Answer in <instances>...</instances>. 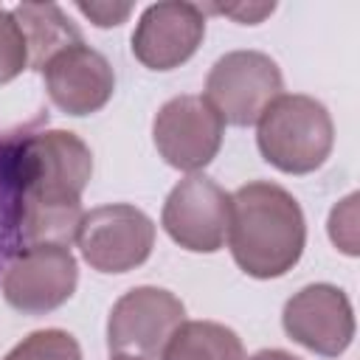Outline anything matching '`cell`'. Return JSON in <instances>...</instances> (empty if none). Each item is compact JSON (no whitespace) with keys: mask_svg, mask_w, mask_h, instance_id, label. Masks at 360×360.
<instances>
[{"mask_svg":"<svg viewBox=\"0 0 360 360\" xmlns=\"http://www.w3.org/2000/svg\"><path fill=\"white\" fill-rule=\"evenodd\" d=\"M202 37L205 11L197 3L163 0L143 8L132 34V53L149 70H174L197 53Z\"/></svg>","mask_w":360,"mask_h":360,"instance_id":"11","label":"cell"},{"mask_svg":"<svg viewBox=\"0 0 360 360\" xmlns=\"http://www.w3.org/2000/svg\"><path fill=\"white\" fill-rule=\"evenodd\" d=\"M186 321L183 301L163 287H132L124 292L107 318L110 352L138 354L143 360H160L163 346L174 329Z\"/></svg>","mask_w":360,"mask_h":360,"instance_id":"7","label":"cell"},{"mask_svg":"<svg viewBox=\"0 0 360 360\" xmlns=\"http://www.w3.org/2000/svg\"><path fill=\"white\" fill-rule=\"evenodd\" d=\"M307 245V222L298 200L267 180H253L231 194L228 248L250 278L290 273Z\"/></svg>","mask_w":360,"mask_h":360,"instance_id":"2","label":"cell"},{"mask_svg":"<svg viewBox=\"0 0 360 360\" xmlns=\"http://www.w3.org/2000/svg\"><path fill=\"white\" fill-rule=\"evenodd\" d=\"M281 326L298 346L321 357H340L354 338L352 301L335 284H307L284 304Z\"/></svg>","mask_w":360,"mask_h":360,"instance_id":"10","label":"cell"},{"mask_svg":"<svg viewBox=\"0 0 360 360\" xmlns=\"http://www.w3.org/2000/svg\"><path fill=\"white\" fill-rule=\"evenodd\" d=\"M73 242L93 270L129 273L152 256L155 222L129 202H110L82 217Z\"/></svg>","mask_w":360,"mask_h":360,"instance_id":"5","label":"cell"},{"mask_svg":"<svg viewBox=\"0 0 360 360\" xmlns=\"http://www.w3.org/2000/svg\"><path fill=\"white\" fill-rule=\"evenodd\" d=\"M79 267L68 245H25L3 273V298L22 315H48L70 301Z\"/></svg>","mask_w":360,"mask_h":360,"instance_id":"6","label":"cell"},{"mask_svg":"<svg viewBox=\"0 0 360 360\" xmlns=\"http://www.w3.org/2000/svg\"><path fill=\"white\" fill-rule=\"evenodd\" d=\"M281 70L262 51H231L214 62L202 98L217 110L222 124L253 127L262 112L281 96Z\"/></svg>","mask_w":360,"mask_h":360,"instance_id":"4","label":"cell"},{"mask_svg":"<svg viewBox=\"0 0 360 360\" xmlns=\"http://www.w3.org/2000/svg\"><path fill=\"white\" fill-rule=\"evenodd\" d=\"M110 360H143V357H138V354H127V352H115Z\"/></svg>","mask_w":360,"mask_h":360,"instance_id":"22","label":"cell"},{"mask_svg":"<svg viewBox=\"0 0 360 360\" xmlns=\"http://www.w3.org/2000/svg\"><path fill=\"white\" fill-rule=\"evenodd\" d=\"M14 20L28 45V68L39 70L56 51L82 39L79 28L56 3H20L14 6Z\"/></svg>","mask_w":360,"mask_h":360,"instance_id":"14","label":"cell"},{"mask_svg":"<svg viewBox=\"0 0 360 360\" xmlns=\"http://www.w3.org/2000/svg\"><path fill=\"white\" fill-rule=\"evenodd\" d=\"M93 177L90 146L68 129H25L20 146L25 245H70L84 217L82 194Z\"/></svg>","mask_w":360,"mask_h":360,"instance_id":"1","label":"cell"},{"mask_svg":"<svg viewBox=\"0 0 360 360\" xmlns=\"http://www.w3.org/2000/svg\"><path fill=\"white\" fill-rule=\"evenodd\" d=\"M357 202H360V194L352 191L349 197H343V200L329 211V222H326V231H329L332 245H335L340 253H346V256H357V253H360Z\"/></svg>","mask_w":360,"mask_h":360,"instance_id":"18","label":"cell"},{"mask_svg":"<svg viewBox=\"0 0 360 360\" xmlns=\"http://www.w3.org/2000/svg\"><path fill=\"white\" fill-rule=\"evenodd\" d=\"M25 129L0 132V273L25 248L22 239V183L20 146Z\"/></svg>","mask_w":360,"mask_h":360,"instance_id":"13","label":"cell"},{"mask_svg":"<svg viewBox=\"0 0 360 360\" xmlns=\"http://www.w3.org/2000/svg\"><path fill=\"white\" fill-rule=\"evenodd\" d=\"M231 194L205 174L183 177L166 197L160 225L174 245L191 253H217L228 242Z\"/></svg>","mask_w":360,"mask_h":360,"instance_id":"8","label":"cell"},{"mask_svg":"<svg viewBox=\"0 0 360 360\" xmlns=\"http://www.w3.org/2000/svg\"><path fill=\"white\" fill-rule=\"evenodd\" d=\"M3 360H82L79 340L65 329H37Z\"/></svg>","mask_w":360,"mask_h":360,"instance_id":"16","label":"cell"},{"mask_svg":"<svg viewBox=\"0 0 360 360\" xmlns=\"http://www.w3.org/2000/svg\"><path fill=\"white\" fill-rule=\"evenodd\" d=\"M262 158L284 174H309L326 163L335 146L329 110L304 93H281L256 121Z\"/></svg>","mask_w":360,"mask_h":360,"instance_id":"3","label":"cell"},{"mask_svg":"<svg viewBox=\"0 0 360 360\" xmlns=\"http://www.w3.org/2000/svg\"><path fill=\"white\" fill-rule=\"evenodd\" d=\"M200 8L222 14V17H231V20L242 22V25H259L264 17H270L276 11V3H231V6L208 3V6H200Z\"/></svg>","mask_w":360,"mask_h":360,"instance_id":"19","label":"cell"},{"mask_svg":"<svg viewBox=\"0 0 360 360\" xmlns=\"http://www.w3.org/2000/svg\"><path fill=\"white\" fill-rule=\"evenodd\" d=\"M28 68V45L20 22L8 8L0 6V84H8Z\"/></svg>","mask_w":360,"mask_h":360,"instance_id":"17","label":"cell"},{"mask_svg":"<svg viewBox=\"0 0 360 360\" xmlns=\"http://www.w3.org/2000/svg\"><path fill=\"white\" fill-rule=\"evenodd\" d=\"M76 8L98 28L121 25L132 14V3H76Z\"/></svg>","mask_w":360,"mask_h":360,"instance_id":"20","label":"cell"},{"mask_svg":"<svg viewBox=\"0 0 360 360\" xmlns=\"http://www.w3.org/2000/svg\"><path fill=\"white\" fill-rule=\"evenodd\" d=\"M48 98L68 115H93L115 93V73L104 53L84 39L56 51L42 68Z\"/></svg>","mask_w":360,"mask_h":360,"instance_id":"12","label":"cell"},{"mask_svg":"<svg viewBox=\"0 0 360 360\" xmlns=\"http://www.w3.org/2000/svg\"><path fill=\"white\" fill-rule=\"evenodd\" d=\"M222 135L225 124L202 96H174L152 121L158 155L172 169L188 174H197L217 158Z\"/></svg>","mask_w":360,"mask_h":360,"instance_id":"9","label":"cell"},{"mask_svg":"<svg viewBox=\"0 0 360 360\" xmlns=\"http://www.w3.org/2000/svg\"><path fill=\"white\" fill-rule=\"evenodd\" d=\"M160 360H245L242 338L217 321H183Z\"/></svg>","mask_w":360,"mask_h":360,"instance_id":"15","label":"cell"},{"mask_svg":"<svg viewBox=\"0 0 360 360\" xmlns=\"http://www.w3.org/2000/svg\"><path fill=\"white\" fill-rule=\"evenodd\" d=\"M245 360H298V357L284 352V349H262V352H256V354H250Z\"/></svg>","mask_w":360,"mask_h":360,"instance_id":"21","label":"cell"}]
</instances>
